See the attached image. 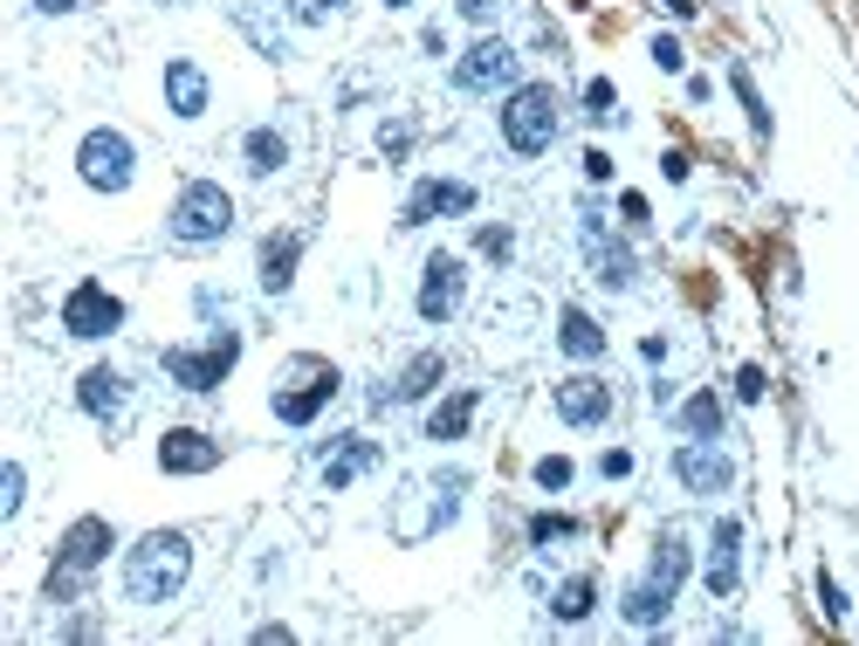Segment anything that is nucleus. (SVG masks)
I'll list each match as a JSON object with an SVG mask.
<instances>
[{"mask_svg": "<svg viewBox=\"0 0 859 646\" xmlns=\"http://www.w3.org/2000/svg\"><path fill=\"white\" fill-rule=\"evenodd\" d=\"M385 8H412V0H385Z\"/></svg>", "mask_w": 859, "mask_h": 646, "instance_id": "09e8293b", "label": "nucleus"}, {"mask_svg": "<svg viewBox=\"0 0 859 646\" xmlns=\"http://www.w3.org/2000/svg\"><path fill=\"white\" fill-rule=\"evenodd\" d=\"M255 639H262V646H290L296 633H290V626H255Z\"/></svg>", "mask_w": 859, "mask_h": 646, "instance_id": "a18cd8bd", "label": "nucleus"}, {"mask_svg": "<svg viewBox=\"0 0 859 646\" xmlns=\"http://www.w3.org/2000/svg\"><path fill=\"white\" fill-rule=\"evenodd\" d=\"M193 578V536L187 530H151L124 551V599L132 605H166Z\"/></svg>", "mask_w": 859, "mask_h": 646, "instance_id": "f257e3e1", "label": "nucleus"}, {"mask_svg": "<svg viewBox=\"0 0 859 646\" xmlns=\"http://www.w3.org/2000/svg\"><path fill=\"white\" fill-rule=\"evenodd\" d=\"M406 145H412V124H406V117H393V124L378 132V151H385V159H406Z\"/></svg>", "mask_w": 859, "mask_h": 646, "instance_id": "e433bc0d", "label": "nucleus"}, {"mask_svg": "<svg viewBox=\"0 0 859 646\" xmlns=\"http://www.w3.org/2000/svg\"><path fill=\"white\" fill-rule=\"evenodd\" d=\"M660 8H667L674 21H694V0H660Z\"/></svg>", "mask_w": 859, "mask_h": 646, "instance_id": "49530a36", "label": "nucleus"}, {"mask_svg": "<svg viewBox=\"0 0 859 646\" xmlns=\"http://www.w3.org/2000/svg\"><path fill=\"white\" fill-rule=\"evenodd\" d=\"M674 599H681V591H667V585H654V578H640V585L626 591V599H619V612H626L633 626H646V633H654L660 619L674 612Z\"/></svg>", "mask_w": 859, "mask_h": 646, "instance_id": "5701e85b", "label": "nucleus"}, {"mask_svg": "<svg viewBox=\"0 0 859 646\" xmlns=\"http://www.w3.org/2000/svg\"><path fill=\"white\" fill-rule=\"evenodd\" d=\"M337 385L344 378H337V365H324V358H290L282 378H275V393H269V406H275L282 427H309L337 399Z\"/></svg>", "mask_w": 859, "mask_h": 646, "instance_id": "39448f33", "label": "nucleus"}, {"mask_svg": "<svg viewBox=\"0 0 859 646\" xmlns=\"http://www.w3.org/2000/svg\"><path fill=\"white\" fill-rule=\"evenodd\" d=\"M557 344H564V358H606V330H598L585 309H564L557 317Z\"/></svg>", "mask_w": 859, "mask_h": 646, "instance_id": "b1692460", "label": "nucleus"}, {"mask_svg": "<svg viewBox=\"0 0 859 646\" xmlns=\"http://www.w3.org/2000/svg\"><path fill=\"white\" fill-rule=\"evenodd\" d=\"M591 599H598V585H591V578H564V585L551 591V619L578 626V619H591Z\"/></svg>", "mask_w": 859, "mask_h": 646, "instance_id": "c85d7f7f", "label": "nucleus"}, {"mask_svg": "<svg viewBox=\"0 0 859 646\" xmlns=\"http://www.w3.org/2000/svg\"><path fill=\"white\" fill-rule=\"evenodd\" d=\"M76 172H83L90 193H124L138 179V145L103 124V132H90L83 145H76Z\"/></svg>", "mask_w": 859, "mask_h": 646, "instance_id": "0eeeda50", "label": "nucleus"}, {"mask_svg": "<svg viewBox=\"0 0 859 646\" xmlns=\"http://www.w3.org/2000/svg\"><path fill=\"white\" fill-rule=\"evenodd\" d=\"M21 502H29V475H21V461H8L0 468V515H21Z\"/></svg>", "mask_w": 859, "mask_h": 646, "instance_id": "2f4dec72", "label": "nucleus"}, {"mask_svg": "<svg viewBox=\"0 0 859 646\" xmlns=\"http://www.w3.org/2000/svg\"><path fill=\"white\" fill-rule=\"evenodd\" d=\"M159 468L166 475H214L221 468V441H214V433H200V427H172L166 441H159Z\"/></svg>", "mask_w": 859, "mask_h": 646, "instance_id": "dca6fc26", "label": "nucleus"}, {"mask_svg": "<svg viewBox=\"0 0 859 646\" xmlns=\"http://www.w3.org/2000/svg\"><path fill=\"white\" fill-rule=\"evenodd\" d=\"M660 172L674 179V186H688V172H694V159H688V151H660Z\"/></svg>", "mask_w": 859, "mask_h": 646, "instance_id": "a19ab883", "label": "nucleus"}, {"mask_svg": "<svg viewBox=\"0 0 859 646\" xmlns=\"http://www.w3.org/2000/svg\"><path fill=\"white\" fill-rule=\"evenodd\" d=\"M296 262H303V235H269L262 241V290L282 296L296 282Z\"/></svg>", "mask_w": 859, "mask_h": 646, "instance_id": "4be33fe9", "label": "nucleus"}, {"mask_svg": "<svg viewBox=\"0 0 859 646\" xmlns=\"http://www.w3.org/2000/svg\"><path fill=\"white\" fill-rule=\"evenodd\" d=\"M818 612L832 619V626H839V619L852 612V605H846V591H839V578H832V571H818Z\"/></svg>", "mask_w": 859, "mask_h": 646, "instance_id": "72a5a7b5", "label": "nucleus"}, {"mask_svg": "<svg viewBox=\"0 0 859 646\" xmlns=\"http://www.w3.org/2000/svg\"><path fill=\"white\" fill-rule=\"evenodd\" d=\"M76 406H83L90 420H124V412H132V378L117 365H90L76 378Z\"/></svg>", "mask_w": 859, "mask_h": 646, "instance_id": "2eb2a0df", "label": "nucleus"}, {"mask_svg": "<svg viewBox=\"0 0 859 646\" xmlns=\"http://www.w3.org/2000/svg\"><path fill=\"white\" fill-rule=\"evenodd\" d=\"M206 97H214V83H206V69L193 56H172L166 63V103H172V117H206Z\"/></svg>", "mask_w": 859, "mask_h": 646, "instance_id": "6ab92c4d", "label": "nucleus"}, {"mask_svg": "<svg viewBox=\"0 0 859 646\" xmlns=\"http://www.w3.org/2000/svg\"><path fill=\"white\" fill-rule=\"evenodd\" d=\"M496 124H502V145L516 151V159H543V151L557 145V90L551 83H516L509 97H502V111H496Z\"/></svg>", "mask_w": 859, "mask_h": 646, "instance_id": "f03ea898", "label": "nucleus"}, {"mask_svg": "<svg viewBox=\"0 0 859 646\" xmlns=\"http://www.w3.org/2000/svg\"><path fill=\"white\" fill-rule=\"evenodd\" d=\"M234 358H241V330H214L206 344H166L159 365H166V378L179 385V393H221Z\"/></svg>", "mask_w": 859, "mask_h": 646, "instance_id": "423d86ee", "label": "nucleus"}, {"mask_svg": "<svg viewBox=\"0 0 859 646\" xmlns=\"http://www.w3.org/2000/svg\"><path fill=\"white\" fill-rule=\"evenodd\" d=\"M764 393H770V378H764V365H743V372H736V399H749V406H757Z\"/></svg>", "mask_w": 859, "mask_h": 646, "instance_id": "4c0bfd02", "label": "nucleus"}, {"mask_svg": "<svg viewBox=\"0 0 859 646\" xmlns=\"http://www.w3.org/2000/svg\"><path fill=\"white\" fill-rule=\"evenodd\" d=\"M530 475H536V488H551V496H557V488H570V461L564 454H543Z\"/></svg>", "mask_w": 859, "mask_h": 646, "instance_id": "f704fd0d", "label": "nucleus"}, {"mask_svg": "<svg viewBox=\"0 0 859 646\" xmlns=\"http://www.w3.org/2000/svg\"><path fill=\"white\" fill-rule=\"evenodd\" d=\"M585 117L591 124H612L619 117V90L606 83V76H591V83H585Z\"/></svg>", "mask_w": 859, "mask_h": 646, "instance_id": "7c9ffc66", "label": "nucleus"}, {"mask_svg": "<svg viewBox=\"0 0 859 646\" xmlns=\"http://www.w3.org/2000/svg\"><path fill=\"white\" fill-rule=\"evenodd\" d=\"M454 90L482 97V90H516V48L502 35H482L467 56L454 63Z\"/></svg>", "mask_w": 859, "mask_h": 646, "instance_id": "1a4fd4ad", "label": "nucleus"}, {"mask_svg": "<svg viewBox=\"0 0 859 646\" xmlns=\"http://www.w3.org/2000/svg\"><path fill=\"white\" fill-rule=\"evenodd\" d=\"M166 235H172L179 248H214V241H227V235H234V200H227V186H214V179H187L179 200H172Z\"/></svg>", "mask_w": 859, "mask_h": 646, "instance_id": "20e7f679", "label": "nucleus"}, {"mask_svg": "<svg viewBox=\"0 0 859 646\" xmlns=\"http://www.w3.org/2000/svg\"><path fill=\"white\" fill-rule=\"evenodd\" d=\"M440 378H448V358H440V351H420V358H412V365H406L399 378H385V385H378V393H372V406H412V399H427Z\"/></svg>", "mask_w": 859, "mask_h": 646, "instance_id": "f3484780", "label": "nucleus"}, {"mask_svg": "<svg viewBox=\"0 0 859 646\" xmlns=\"http://www.w3.org/2000/svg\"><path fill=\"white\" fill-rule=\"evenodd\" d=\"M674 481H681L688 496H728L736 461H728L715 441H688V447H674Z\"/></svg>", "mask_w": 859, "mask_h": 646, "instance_id": "9b49d317", "label": "nucleus"}, {"mask_svg": "<svg viewBox=\"0 0 859 646\" xmlns=\"http://www.w3.org/2000/svg\"><path fill=\"white\" fill-rule=\"evenodd\" d=\"M241 159H248V172H255V179H275L282 166H290V138H282V132H269V124H262V132H248Z\"/></svg>", "mask_w": 859, "mask_h": 646, "instance_id": "393cba45", "label": "nucleus"}, {"mask_svg": "<svg viewBox=\"0 0 859 646\" xmlns=\"http://www.w3.org/2000/svg\"><path fill=\"white\" fill-rule=\"evenodd\" d=\"M475 406H482V393H475V385H461V393H448V399H440V406L427 412V441H440V447H448V441H461V433L475 427Z\"/></svg>", "mask_w": 859, "mask_h": 646, "instance_id": "412c9836", "label": "nucleus"}, {"mask_svg": "<svg viewBox=\"0 0 859 646\" xmlns=\"http://www.w3.org/2000/svg\"><path fill=\"white\" fill-rule=\"evenodd\" d=\"M461 214H475V186L467 179H420L406 200V214L399 227H427V220H461Z\"/></svg>", "mask_w": 859, "mask_h": 646, "instance_id": "f8f14e48", "label": "nucleus"}, {"mask_svg": "<svg viewBox=\"0 0 859 646\" xmlns=\"http://www.w3.org/2000/svg\"><path fill=\"white\" fill-rule=\"evenodd\" d=\"M475 248L488 254V262H509V254H516V235H509V227H482Z\"/></svg>", "mask_w": 859, "mask_h": 646, "instance_id": "c9c22d12", "label": "nucleus"}, {"mask_svg": "<svg viewBox=\"0 0 859 646\" xmlns=\"http://www.w3.org/2000/svg\"><path fill=\"white\" fill-rule=\"evenodd\" d=\"M598 475H606V481H626V475H633V454H626V447H612L606 461H598Z\"/></svg>", "mask_w": 859, "mask_h": 646, "instance_id": "ea45409f", "label": "nucleus"}, {"mask_svg": "<svg viewBox=\"0 0 859 646\" xmlns=\"http://www.w3.org/2000/svg\"><path fill=\"white\" fill-rule=\"evenodd\" d=\"M654 585H667V591H681L688 585V536L681 530H660V544H654V571H646Z\"/></svg>", "mask_w": 859, "mask_h": 646, "instance_id": "a878e982", "label": "nucleus"}, {"mask_svg": "<svg viewBox=\"0 0 859 646\" xmlns=\"http://www.w3.org/2000/svg\"><path fill=\"white\" fill-rule=\"evenodd\" d=\"M378 468V441H364V433H344L337 454H324V488H351L358 475Z\"/></svg>", "mask_w": 859, "mask_h": 646, "instance_id": "aec40b11", "label": "nucleus"}, {"mask_svg": "<svg viewBox=\"0 0 859 646\" xmlns=\"http://www.w3.org/2000/svg\"><path fill=\"white\" fill-rule=\"evenodd\" d=\"M578 220H585V254H591V275L606 282V290H633V282H640V262H633V248L606 235V214H598V206H585Z\"/></svg>", "mask_w": 859, "mask_h": 646, "instance_id": "9d476101", "label": "nucleus"}, {"mask_svg": "<svg viewBox=\"0 0 859 646\" xmlns=\"http://www.w3.org/2000/svg\"><path fill=\"white\" fill-rule=\"evenodd\" d=\"M111 551H117V530L103 523V515H76V523L63 530V544H56V571H48V605H76L83 578H90Z\"/></svg>", "mask_w": 859, "mask_h": 646, "instance_id": "7ed1b4c3", "label": "nucleus"}, {"mask_svg": "<svg viewBox=\"0 0 859 646\" xmlns=\"http://www.w3.org/2000/svg\"><path fill=\"white\" fill-rule=\"evenodd\" d=\"M619 214H626L633 227H646V200H640V193H626V200H619Z\"/></svg>", "mask_w": 859, "mask_h": 646, "instance_id": "c03bdc74", "label": "nucleus"}, {"mask_svg": "<svg viewBox=\"0 0 859 646\" xmlns=\"http://www.w3.org/2000/svg\"><path fill=\"white\" fill-rule=\"evenodd\" d=\"M728 90H736V103H743V117H749V132H757V138H770V103H764V90H757V76H749L743 63H728Z\"/></svg>", "mask_w": 859, "mask_h": 646, "instance_id": "cd10ccee", "label": "nucleus"}, {"mask_svg": "<svg viewBox=\"0 0 859 646\" xmlns=\"http://www.w3.org/2000/svg\"><path fill=\"white\" fill-rule=\"evenodd\" d=\"M551 406H557L564 427H606V420H612V385L591 378V372H578V378H564L557 393H551Z\"/></svg>", "mask_w": 859, "mask_h": 646, "instance_id": "4468645a", "label": "nucleus"}, {"mask_svg": "<svg viewBox=\"0 0 859 646\" xmlns=\"http://www.w3.org/2000/svg\"><path fill=\"white\" fill-rule=\"evenodd\" d=\"M63 330H69V338H83V344L117 338V330H124V303L103 290V282H76V290L63 296Z\"/></svg>", "mask_w": 859, "mask_h": 646, "instance_id": "6e6552de", "label": "nucleus"}, {"mask_svg": "<svg viewBox=\"0 0 859 646\" xmlns=\"http://www.w3.org/2000/svg\"><path fill=\"white\" fill-rule=\"evenodd\" d=\"M35 8H42V14H69V8H76V0H35Z\"/></svg>", "mask_w": 859, "mask_h": 646, "instance_id": "de8ad7c7", "label": "nucleus"}, {"mask_svg": "<svg viewBox=\"0 0 859 646\" xmlns=\"http://www.w3.org/2000/svg\"><path fill=\"white\" fill-rule=\"evenodd\" d=\"M585 179H612V159H606V151H585Z\"/></svg>", "mask_w": 859, "mask_h": 646, "instance_id": "37998d69", "label": "nucleus"}, {"mask_svg": "<svg viewBox=\"0 0 859 646\" xmlns=\"http://www.w3.org/2000/svg\"><path fill=\"white\" fill-rule=\"evenodd\" d=\"M467 296V262L461 254H427V275H420V317L427 324H448Z\"/></svg>", "mask_w": 859, "mask_h": 646, "instance_id": "ddd939ff", "label": "nucleus"}, {"mask_svg": "<svg viewBox=\"0 0 859 646\" xmlns=\"http://www.w3.org/2000/svg\"><path fill=\"white\" fill-rule=\"evenodd\" d=\"M282 8H290V14L303 21V29H324L330 14H344V0H282Z\"/></svg>", "mask_w": 859, "mask_h": 646, "instance_id": "473e14b6", "label": "nucleus"}, {"mask_svg": "<svg viewBox=\"0 0 859 646\" xmlns=\"http://www.w3.org/2000/svg\"><path fill=\"white\" fill-rule=\"evenodd\" d=\"M736 585H743V523H715L709 536V591L715 599H736Z\"/></svg>", "mask_w": 859, "mask_h": 646, "instance_id": "a211bd4d", "label": "nucleus"}, {"mask_svg": "<svg viewBox=\"0 0 859 646\" xmlns=\"http://www.w3.org/2000/svg\"><path fill=\"white\" fill-rule=\"evenodd\" d=\"M496 8H502V0H461V14L475 21V29H488V21H496Z\"/></svg>", "mask_w": 859, "mask_h": 646, "instance_id": "79ce46f5", "label": "nucleus"}, {"mask_svg": "<svg viewBox=\"0 0 859 646\" xmlns=\"http://www.w3.org/2000/svg\"><path fill=\"white\" fill-rule=\"evenodd\" d=\"M578 530H585L578 515H557V509L530 515V544H536V551H551V544H570V536H578Z\"/></svg>", "mask_w": 859, "mask_h": 646, "instance_id": "c756f323", "label": "nucleus"}, {"mask_svg": "<svg viewBox=\"0 0 859 646\" xmlns=\"http://www.w3.org/2000/svg\"><path fill=\"white\" fill-rule=\"evenodd\" d=\"M681 433H688V441H722V399L715 393L681 399Z\"/></svg>", "mask_w": 859, "mask_h": 646, "instance_id": "bb28decb", "label": "nucleus"}, {"mask_svg": "<svg viewBox=\"0 0 859 646\" xmlns=\"http://www.w3.org/2000/svg\"><path fill=\"white\" fill-rule=\"evenodd\" d=\"M654 63H660L667 76H674V69H681V63H688V48H681V42H674V35H654Z\"/></svg>", "mask_w": 859, "mask_h": 646, "instance_id": "58836bf2", "label": "nucleus"}]
</instances>
